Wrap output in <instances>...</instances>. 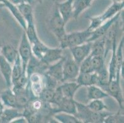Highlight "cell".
Returning <instances> with one entry per match:
<instances>
[{"label": "cell", "instance_id": "cell-1", "mask_svg": "<svg viewBox=\"0 0 124 123\" xmlns=\"http://www.w3.org/2000/svg\"><path fill=\"white\" fill-rule=\"evenodd\" d=\"M124 7V1L121 2H113L102 14L95 17H89L90 24L87 29L91 31L94 30L107 20L113 17L118 12L122 11Z\"/></svg>", "mask_w": 124, "mask_h": 123}, {"label": "cell", "instance_id": "cell-2", "mask_svg": "<svg viewBox=\"0 0 124 123\" xmlns=\"http://www.w3.org/2000/svg\"><path fill=\"white\" fill-rule=\"evenodd\" d=\"M91 33L92 31L86 29L83 31H74L70 33H67L64 38L59 42V47L64 50L85 43L88 41Z\"/></svg>", "mask_w": 124, "mask_h": 123}, {"label": "cell", "instance_id": "cell-3", "mask_svg": "<svg viewBox=\"0 0 124 123\" xmlns=\"http://www.w3.org/2000/svg\"><path fill=\"white\" fill-rule=\"evenodd\" d=\"M66 25V23L60 15L57 7L55 6L50 19V27L59 42H60L67 34L65 29Z\"/></svg>", "mask_w": 124, "mask_h": 123}, {"label": "cell", "instance_id": "cell-4", "mask_svg": "<svg viewBox=\"0 0 124 123\" xmlns=\"http://www.w3.org/2000/svg\"><path fill=\"white\" fill-rule=\"evenodd\" d=\"M80 73L79 65L70 57H64L63 64V78L61 83L76 80Z\"/></svg>", "mask_w": 124, "mask_h": 123}, {"label": "cell", "instance_id": "cell-5", "mask_svg": "<svg viewBox=\"0 0 124 123\" xmlns=\"http://www.w3.org/2000/svg\"><path fill=\"white\" fill-rule=\"evenodd\" d=\"M18 53L22 62V69H23L22 72L26 73V68H27V64L33 54L31 51V44L30 43L29 39H27V37L26 36L24 31H23L22 37H21Z\"/></svg>", "mask_w": 124, "mask_h": 123}, {"label": "cell", "instance_id": "cell-6", "mask_svg": "<svg viewBox=\"0 0 124 123\" xmlns=\"http://www.w3.org/2000/svg\"><path fill=\"white\" fill-rule=\"evenodd\" d=\"M120 80V78H116L114 80L110 81L104 90L108 94L109 97H112L117 101L121 109H124V96Z\"/></svg>", "mask_w": 124, "mask_h": 123}, {"label": "cell", "instance_id": "cell-7", "mask_svg": "<svg viewBox=\"0 0 124 123\" xmlns=\"http://www.w3.org/2000/svg\"><path fill=\"white\" fill-rule=\"evenodd\" d=\"M27 85L29 87L35 97H38L45 87L43 74L39 73H33L28 77Z\"/></svg>", "mask_w": 124, "mask_h": 123}, {"label": "cell", "instance_id": "cell-8", "mask_svg": "<svg viewBox=\"0 0 124 123\" xmlns=\"http://www.w3.org/2000/svg\"><path fill=\"white\" fill-rule=\"evenodd\" d=\"M122 11L118 12L113 17L107 20L106 22H105L104 23H102V25H101L96 29L92 31L91 36L89 38V39H88L87 42H93L94 41L96 40V39H99V38H102V37H103L105 35L108 31V30L110 29L111 26L113 25V23L116 21H117V20H119L120 19V15H121Z\"/></svg>", "mask_w": 124, "mask_h": 123}, {"label": "cell", "instance_id": "cell-9", "mask_svg": "<svg viewBox=\"0 0 124 123\" xmlns=\"http://www.w3.org/2000/svg\"><path fill=\"white\" fill-rule=\"evenodd\" d=\"M70 51L71 56L74 60L78 65L82 63L88 56L90 55L91 50V42H86L82 44L71 47L69 49Z\"/></svg>", "mask_w": 124, "mask_h": 123}, {"label": "cell", "instance_id": "cell-10", "mask_svg": "<svg viewBox=\"0 0 124 123\" xmlns=\"http://www.w3.org/2000/svg\"><path fill=\"white\" fill-rule=\"evenodd\" d=\"M66 113L73 115H76L77 107L75 101L74 99H68L64 97L59 104L54 108L52 107L51 110V115H53L57 113Z\"/></svg>", "mask_w": 124, "mask_h": 123}, {"label": "cell", "instance_id": "cell-11", "mask_svg": "<svg viewBox=\"0 0 124 123\" xmlns=\"http://www.w3.org/2000/svg\"><path fill=\"white\" fill-rule=\"evenodd\" d=\"M0 72L4 78L8 88L11 87L12 84V65L0 54Z\"/></svg>", "mask_w": 124, "mask_h": 123}, {"label": "cell", "instance_id": "cell-12", "mask_svg": "<svg viewBox=\"0 0 124 123\" xmlns=\"http://www.w3.org/2000/svg\"><path fill=\"white\" fill-rule=\"evenodd\" d=\"M62 51V49L60 47H57V48L49 47V49L46 52L43 57L40 60L48 65L54 64L64 57Z\"/></svg>", "mask_w": 124, "mask_h": 123}, {"label": "cell", "instance_id": "cell-13", "mask_svg": "<svg viewBox=\"0 0 124 123\" xmlns=\"http://www.w3.org/2000/svg\"><path fill=\"white\" fill-rule=\"evenodd\" d=\"M64 56L62 58L56 62L48 66L45 73H47L49 76L56 79L59 82L61 83L63 78V64H64Z\"/></svg>", "mask_w": 124, "mask_h": 123}, {"label": "cell", "instance_id": "cell-14", "mask_svg": "<svg viewBox=\"0 0 124 123\" xmlns=\"http://www.w3.org/2000/svg\"><path fill=\"white\" fill-rule=\"evenodd\" d=\"M73 1L74 0H66L64 2L56 3L57 10L66 23L72 17Z\"/></svg>", "mask_w": 124, "mask_h": 123}, {"label": "cell", "instance_id": "cell-15", "mask_svg": "<svg viewBox=\"0 0 124 123\" xmlns=\"http://www.w3.org/2000/svg\"><path fill=\"white\" fill-rule=\"evenodd\" d=\"M75 81L82 86H90L97 85L98 83V74L95 72L91 73H79Z\"/></svg>", "mask_w": 124, "mask_h": 123}, {"label": "cell", "instance_id": "cell-16", "mask_svg": "<svg viewBox=\"0 0 124 123\" xmlns=\"http://www.w3.org/2000/svg\"><path fill=\"white\" fill-rule=\"evenodd\" d=\"M62 92L65 97L68 99H74L77 91L81 87L75 81H70L64 82L59 86Z\"/></svg>", "mask_w": 124, "mask_h": 123}, {"label": "cell", "instance_id": "cell-17", "mask_svg": "<svg viewBox=\"0 0 124 123\" xmlns=\"http://www.w3.org/2000/svg\"><path fill=\"white\" fill-rule=\"evenodd\" d=\"M0 97L4 107L8 108H17L16 97L11 87H7L6 89L2 91L0 94Z\"/></svg>", "mask_w": 124, "mask_h": 123}, {"label": "cell", "instance_id": "cell-18", "mask_svg": "<svg viewBox=\"0 0 124 123\" xmlns=\"http://www.w3.org/2000/svg\"><path fill=\"white\" fill-rule=\"evenodd\" d=\"M21 116H22V113L20 112L18 108H4L0 114V123H12L14 119Z\"/></svg>", "mask_w": 124, "mask_h": 123}, {"label": "cell", "instance_id": "cell-19", "mask_svg": "<svg viewBox=\"0 0 124 123\" xmlns=\"http://www.w3.org/2000/svg\"><path fill=\"white\" fill-rule=\"evenodd\" d=\"M3 3L5 5V7L8 9L9 11L11 12L12 16L15 18L16 20L19 23V25L21 26L23 31H25L26 30V28H27V22L21 14L17 6L16 5L13 4L12 3H10L8 0H3Z\"/></svg>", "mask_w": 124, "mask_h": 123}, {"label": "cell", "instance_id": "cell-20", "mask_svg": "<svg viewBox=\"0 0 124 123\" xmlns=\"http://www.w3.org/2000/svg\"><path fill=\"white\" fill-rule=\"evenodd\" d=\"M0 54L11 65L14 64L19 55L18 51L11 44H5L0 47Z\"/></svg>", "mask_w": 124, "mask_h": 123}, {"label": "cell", "instance_id": "cell-21", "mask_svg": "<svg viewBox=\"0 0 124 123\" xmlns=\"http://www.w3.org/2000/svg\"><path fill=\"white\" fill-rule=\"evenodd\" d=\"M87 99L89 100L96 99H104L109 97V95L102 88L96 85H92L86 87Z\"/></svg>", "mask_w": 124, "mask_h": 123}, {"label": "cell", "instance_id": "cell-22", "mask_svg": "<svg viewBox=\"0 0 124 123\" xmlns=\"http://www.w3.org/2000/svg\"><path fill=\"white\" fill-rule=\"evenodd\" d=\"M91 0H74L72 2V18L75 20L81 14L91 6Z\"/></svg>", "mask_w": 124, "mask_h": 123}, {"label": "cell", "instance_id": "cell-23", "mask_svg": "<svg viewBox=\"0 0 124 123\" xmlns=\"http://www.w3.org/2000/svg\"><path fill=\"white\" fill-rule=\"evenodd\" d=\"M105 54V39L104 37L96 39L91 42V56H103Z\"/></svg>", "mask_w": 124, "mask_h": 123}, {"label": "cell", "instance_id": "cell-24", "mask_svg": "<svg viewBox=\"0 0 124 123\" xmlns=\"http://www.w3.org/2000/svg\"><path fill=\"white\" fill-rule=\"evenodd\" d=\"M17 6L27 23L34 21L33 7L30 3H29V2H23L17 5Z\"/></svg>", "mask_w": 124, "mask_h": 123}, {"label": "cell", "instance_id": "cell-25", "mask_svg": "<svg viewBox=\"0 0 124 123\" xmlns=\"http://www.w3.org/2000/svg\"><path fill=\"white\" fill-rule=\"evenodd\" d=\"M54 120L61 123H82L78 118L75 115L66 113H57L52 115Z\"/></svg>", "mask_w": 124, "mask_h": 123}, {"label": "cell", "instance_id": "cell-26", "mask_svg": "<svg viewBox=\"0 0 124 123\" xmlns=\"http://www.w3.org/2000/svg\"><path fill=\"white\" fill-rule=\"evenodd\" d=\"M117 40L115 41L113 44L112 49V56L110 58L109 64L108 72L109 74L110 81L114 80L116 76V70H117V58H116V49H117Z\"/></svg>", "mask_w": 124, "mask_h": 123}, {"label": "cell", "instance_id": "cell-27", "mask_svg": "<svg viewBox=\"0 0 124 123\" xmlns=\"http://www.w3.org/2000/svg\"><path fill=\"white\" fill-rule=\"evenodd\" d=\"M111 113L107 110L102 111H93L91 110L85 123H104L105 118Z\"/></svg>", "mask_w": 124, "mask_h": 123}, {"label": "cell", "instance_id": "cell-28", "mask_svg": "<svg viewBox=\"0 0 124 123\" xmlns=\"http://www.w3.org/2000/svg\"><path fill=\"white\" fill-rule=\"evenodd\" d=\"M24 31L31 45L40 41L37 34L34 21L27 23V28Z\"/></svg>", "mask_w": 124, "mask_h": 123}, {"label": "cell", "instance_id": "cell-29", "mask_svg": "<svg viewBox=\"0 0 124 123\" xmlns=\"http://www.w3.org/2000/svg\"><path fill=\"white\" fill-rule=\"evenodd\" d=\"M12 65L13 66H12V84L13 85L17 81L19 78L21 77L23 72L22 62L19 57V55H18Z\"/></svg>", "mask_w": 124, "mask_h": 123}, {"label": "cell", "instance_id": "cell-30", "mask_svg": "<svg viewBox=\"0 0 124 123\" xmlns=\"http://www.w3.org/2000/svg\"><path fill=\"white\" fill-rule=\"evenodd\" d=\"M31 46L32 54L36 58L39 60H41L46 52L49 49V47L45 45L41 41H39Z\"/></svg>", "mask_w": 124, "mask_h": 123}, {"label": "cell", "instance_id": "cell-31", "mask_svg": "<svg viewBox=\"0 0 124 123\" xmlns=\"http://www.w3.org/2000/svg\"><path fill=\"white\" fill-rule=\"evenodd\" d=\"M105 60L106 58L103 56H91V66L93 72L98 73L106 67Z\"/></svg>", "mask_w": 124, "mask_h": 123}, {"label": "cell", "instance_id": "cell-32", "mask_svg": "<svg viewBox=\"0 0 124 123\" xmlns=\"http://www.w3.org/2000/svg\"><path fill=\"white\" fill-rule=\"evenodd\" d=\"M98 74V83L96 86H98L104 89L108 86L109 83V74L108 67L106 66L100 72L97 73Z\"/></svg>", "mask_w": 124, "mask_h": 123}, {"label": "cell", "instance_id": "cell-33", "mask_svg": "<svg viewBox=\"0 0 124 123\" xmlns=\"http://www.w3.org/2000/svg\"><path fill=\"white\" fill-rule=\"evenodd\" d=\"M86 106L90 110L96 112L108 110V106L102 101V99L91 100L90 103L86 105Z\"/></svg>", "mask_w": 124, "mask_h": 123}, {"label": "cell", "instance_id": "cell-34", "mask_svg": "<svg viewBox=\"0 0 124 123\" xmlns=\"http://www.w3.org/2000/svg\"><path fill=\"white\" fill-rule=\"evenodd\" d=\"M54 93V89L45 87L41 92L38 98L41 99L45 103L51 104L53 99Z\"/></svg>", "mask_w": 124, "mask_h": 123}, {"label": "cell", "instance_id": "cell-35", "mask_svg": "<svg viewBox=\"0 0 124 123\" xmlns=\"http://www.w3.org/2000/svg\"><path fill=\"white\" fill-rule=\"evenodd\" d=\"M80 73H91L93 72L92 66H91V56H88L85 60H83L79 65Z\"/></svg>", "mask_w": 124, "mask_h": 123}, {"label": "cell", "instance_id": "cell-36", "mask_svg": "<svg viewBox=\"0 0 124 123\" xmlns=\"http://www.w3.org/2000/svg\"><path fill=\"white\" fill-rule=\"evenodd\" d=\"M124 114L120 112L117 113H110L105 118L104 123H124Z\"/></svg>", "mask_w": 124, "mask_h": 123}, {"label": "cell", "instance_id": "cell-37", "mask_svg": "<svg viewBox=\"0 0 124 123\" xmlns=\"http://www.w3.org/2000/svg\"><path fill=\"white\" fill-rule=\"evenodd\" d=\"M64 98V96L63 95L61 89L59 86H58L54 89L53 99V101H52V103L51 105L53 104L55 105V107H56L61 102V101L63 100Z\"/></svg>", "mask_w": 124, "mask_h": 123}, {"label": "cell", "instance_id": "cell-38", "mask_svg": "<svg viewBox=\"0 0 124 123\" xmlns=\"http://www.w3.org/2000/svg\"><path fill=\"white\" fill-rule=\"evenodd\" d=\"M10 3H12L14 5H18V4H21V3H23V2H27V0H8Z\"/></svg>", "mask_w": 124, "mask_h": 123}, {"label": "cell", "instance_id": "cell-39", "mask_svg": "<svg viewBox=\"0 0 124 123\" xmlns=\"http://www.w3.org/2000/svg\"><path fill=\"white\" fill-rule=\"evenodd\" d=\"M4 104L3 103L1 100H0V114L1 113V112L4 110Z\"/></svg>", "mask_w": 124, "mask_h": 123}, {"label": "cell", "instance_id": "cell-40", "mask_svg": "<svg viewBox=\"0 0 124 123\" xmlns=\"http://www.w3.org/2000/svg\"><path fill=\"white\" fill-rule=\"evenodd\" d=\"M3 7H5V5L3 3H0V9H1Z\"/></svg>", "mask_w": 124, "mask_h": 123}, {"label": "cell", "instance_id": "cell-41", "mask_svg": "<svg viewBox=\"0 0 124 123\" xmlns=\"http://www.w3.org/2000/svg\"><path fill=\"white\" fill-rule=\"evenodd\" d=\"M113 1V2H121V1H123L124 0H112Z\"/></svg>", "mask_w": 124, "mask_h": 123}, {"label": "cell", "instance_id": "cell-42", "mask_svg": "<svg viewBox=\"0 0 124 123\" xmlns=\"http://www.w3.org/2000/svg\"><path fill=\"white\" fill-rule=\"evenodd\" d=\"M35 1H38L40 2V3H42V1H43V0H35Z\"/></svg>", "mask_w": 124, "mask_h": 123}, {"label": "cell", "instance_id": "cell-43", "mask_svg": "<svg viewBox=\"0 0 124 123\" xmlns=\"http://www.w3.org/2000/svg\"><path fill=\"white\" fill-rule=\"evenodd\" d=\"M0 3H3V0H0Z\"/></svg>", "mask_w": 124, "mask_h": 123}, {"label": "cell", "instance_id": "cell-44", "mask_svg": "<svg viewBox=\"0 0 124 123\" xmlns=\"http://www.w3.org/2000/svg\"><path fill=\"white\" fill-rule=\"evenodd\" d=\"M1 43H0V47H1Z\"/></svg>", "mask_w": 124, "mask_h": 123}, {"label": "cell", "instance_id": "cell-45", "mask_svg": "<svg viewBox=\"0 0 124 123\" xmlns=\"http://www.w3.org/2000/svg\"><path fill=\"white\" fill-rule=\"evenodd\" d=\"M91 1H93V0H91Z\"/></svg>", "mask_w": 124, "mask_h": 123}]
</instances>
